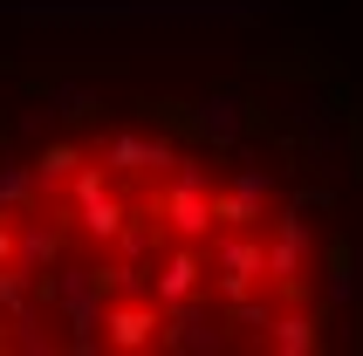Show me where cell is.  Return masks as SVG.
<instances>
[{
    "mask_svg": "<svg viewBox=\"0 0 363 356\" xmlns=\"http://www.w3.org/2000/svg\"><path fill=\"white\" fill-rule=\"evenodd\" d=\"M0 213H41L35 206V172H28L21 158L0 165Z\"/></svg>",
    "mask_w": 363,
    "mask_h": 356,
    "instance_id": "9a60e30c",
    "label": "cell"
},
{
    "mask_svg": "<svg viewBox=\"0 0 363 356\" xmlns=\"http://www.w3.org/2000/svg\"><path fill=\"white\" fill-rule=\"evenodd\" d=\"M274 308H281V295H274V288H247V295H233V301H220V322H226V336H261L267 329V316H274Z\"/></svg>",
    "mask_w": 363,
    "mask_h": 356,
    "instance_id": "7c38bea8",
    "label": "cell"
},
{
    "mask_svg": "<svg viewBox=\"0 0 363 356\" xmlns=\"http://www.w3.org/2000/svg\"><path fill=\"white\" fill-rule=\"evenodd\" d=\"M123 213H130V199H123L117 178H110V185H96V192H82L76 206H62V219H69V240H82L89 254H103V247L117 240Z\"/></svg>",
    "mask_w": 363,
    "mask_h": 356,
    "instance_id": "5b68a950",
    "label": "cell"
},
{
    "mask_svg": "<svg viewBox=\"0 0 363 356\" xmlns=\"http://www.w3.org/2000/svg\"><path fill=\"white\" fill-rule=\"evenodd\" d=\"M206 288V247L199 240H164V254L151 260V274H144V295L158 301H185V295H199Z\"/></svg>",
    "mask_w": 363,
    "mask_h": 356,
    "instance_id": "277c9868",
    "label": "cell"
},
{
    "mask_svg": "<svg viewBox=\"0 0 363 356\" xmlns=\"http://www.w3.org/2000/svg\"><path fill=\"white\" fill-rule=\"evenodd\" d=\"M69 254V226H48V213H14V267L48 274Z\"/></svg>",
    "mask_w": 363,
    "mask_h": 356,
    "instance_id": "ba28073f",
    "label": "cell"
},
{
    "mask_svg": "<svg viewBox=\"0 0 363 356\" xmlns=\"http://www.w3.org/2000/svg\"><path fill=\"white\" fill-rule=\"evenodd\" d=\"M185 117L199 123V138L206 144H240V130H247V110H240V96H233V89H206V96H192V110H185Z\"/></svg>",
    "mask_w": 363,
    "mask_h": 356,
    "instance_id": "8fae6325",
    "label": "cell"
},
{
    "mask_svg": "<svg viewBox=\"0 0 363 356\" xmlns=\"http://www.w3.org/2000/svg\"><path fill=\"white\" fill-rule=\"evenodd\" d=\"M7 350H21V356H48L55 350V329H48V308H41V301H28V308L7 316Z\"/></svg>",
    "mask_w": 363,
    "mask_h": 356,
    "instance_id": "5bb4252c",
    "label": "cell"
},
{
    "mask_svg": "<svg viewBox=\"0 0 363 356\" xmlns=\"http://www.w3.org/2000/svg\"><path fill=\"white\" fill-rule=\"evenodd\" d=\"M76 165H82V144H69V138H62V144H48V151H41V158H28V172H35V206H41V213H48V206H55V192H62V178L76 172Z\"/></svg>",
    "mask_w": 363,
    "mask_h": 356,
    "instance_id": "4fadbf2b",
    "label": "cell"
},
{
    "mask_svg": "<svg viewBox=\"0 0 363 356\" xmlns=\"http://www.w3.org/2000/svg\"><path fill=\"white\" fill-rule=\"evenodd\" d=\"M89 158L117 178V185H151V178L172 172V158H179V138H164V130H103Z\"/></svg>",
    "mask_w": 363,
    "mask_h": 356,
    "instance_id": "3957f363",
    "label": "cell"
},
{
    "mask_svg": "<svg viewBox=\"0 0 363 356\" xmlns=\"http://www.w3.org/2000/svg\"><path fill=\"white\" fill-rule=\"evenodd\" d=\"M0 260H14V213H0Z\"/></svg>",
    "mask_w": 363,
    "mask_h": 356,
    "instance_id": "d6986e66",
    "label": "cell"
},
{
    "mask_svg": "<svg viewBox=\"0 0 363 356\" xmlns=\"http://www.w3.org/2000/svg\"><path fill=\"white\" fill-rule=\"evenodd\" d=\"M288 206H302V213H315V206H323V213H329V192H323V185H308V192H295Z\"/></svg>",
    "mask_w": 363,
    "mask_h": 356,
    "instance_id": "ac0fdd59",
    "label": "cell"
},
{
    "mask_svg": "<svg viewBox=\"0 0 363 356\" xmlns=\"http://www.w3.org/2000/svg\"><path fill=\"white\" fill-rule=\"evenodd\" d=\"M254 350H267V356H315V350H323V316L281 301V308L267 316V329L254 336Z\"/></svg>",
    "mask_w": 363,
    "mask_h": 356,
    "instance_id": "9c48e42d",
    "label": "cell"
},
{
    "mask_svg": "<svg viewBox=\"0 0 363 356\" xmlns=\"http://www.w3.org/2000/svg\"><path fill=\"white\" fill-rule=\"evenodd\" d=\"M151 350H172V356H220L233 350V336H226V322H220V301L206 295H185V301H164L158 308V343Z\"/></svg>",
    "mask_w": 363,
    "mask_h": 356,
    "instance_id": "7a4b0ae2",
    "label": "cell"
},
{
    "mask_svg": "<svg viewBox=\"0 0 363 356\" xmlns=\"http://www.w3.org/2000/svg\"><path fill=\"white\" fill-rule=\"evenodd\" d=\"M267 199H274V178L240 165L213 185V226H261L267 219Z\"/></svg>",
    "mask_w": 363,
    "mask_h": 356,
    "instance_id": "8992f818",
    "label": "cell"
},
{
    "mask_svg": "<svg viewBox=\"0 0 363 356\" xmlns=\"http://www.w3.org/2000/svg\"><path fill=\"white\" fill-rule=\"evenodd\" d=\"M329 301H336V308H350V301H357V267H350V260H336V267H329Z\"/></svg>",
    "mask_w": 363,
    "mask_h": 356,
    "instance_id": "e0dca14e",
    "label": "cell"
},
{
    "mask_svg": "<svg viewBox=\"0 0 363 356\" xmlns=\"http://www.w3.org/2000/svg\"><path fill=\"white\" fill-rule=\"evenodd\" d=\"M103 254H117L123 267H144V274H151V260L164 254V226H158V213H151V206H130V213H123V226H117V240H110Z\"/></svg>",
    "mask_w": 363,
    "mask_h": 356,
    "instance_id": "30bf717a",
    "label": "cell"
},
{
    "mask_svg": "<svg viewBox=\"0 0 363 356\" xmlns=\"http://www.w3.org/2000/svg\"><path fill=\"white\" fill-rule=\"evenodd\" d=\"M151 343H158V301L151 295L103 301V350H151Z\"/></svg>",
    "mask_w": 363,
    "mask_h": 356,
    "instance_id": "52a82bcc",
    "label": "cell"
},
{
    "mask_svg": "<svg viewBox=\"0 0 363 356\" xmlns=\"http://www.w3.org/2000/svg\"><path fill=\"white\" fill-rule=\"evenodd\" d=\"M261 247H267V288L281 301L302 295V274L315 267V226H308L302 206H274L261 219Z\"/></svg>",
    "mask_w": 363,
    "mask_h": 356,
    "instance_id": "6da1fadb",
    "label": "cell"
},
{
    "mask_svg": "<svg viewBox=\"0 0 363 356\" xmlns=\"http://www.w3.org/2000/svg\"><path fill=\"white\" fill-rule=\"evenodd\" d=\"M48 110L69 117V123H82V117L103 110V89H89V82H55V89H48Z\"/></svg>",
    "mask_w": 363,
    "mask_h": 356,
    "instance_id": "2e32d148",
    "label": "cell"
}]
</instances>
